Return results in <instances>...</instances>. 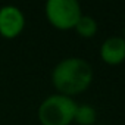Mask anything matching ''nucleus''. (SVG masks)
Listing matches in <instances>:
<instances>
[{
    "instance_id": "obj_9",
    "label": "nucleus",
    "mask_w": 125,
    "mask_h": 125,
    "mask_svg": "<svg viewBox=\"0 0 125 125\" xmlns=\"http://www.w3.org/2000/svg\"><path fill=\"white\" fill-rule=\"evenodd\" d=\"M124 38H125V30H124Z\"/></svg>"
},
{
    "instance_id": "obj_4",
    "label": "nucleus",
    "mask_w": 125,
    "mask_h": 125,
    "mask_svg": "<svg viewBox=\"0 0 125 125\" xmlns=\"http://www.w3.org/2000/svg\"><path fill=\"white\" fill-rule=\"evenodd\" d=\"M25 28V16L22 10L13 5L0 8V35L8 40L16 38Z\"/></svg>"
},
{
    "instance_id": "obj_7",
    "label": "nucleus",
    "mask_w": 125,
    "mask_h": 125,
    "mask_svg": "<svg viewBox=\"0 0 125 125\" xmlns=\"http://www.w3.org/2000/svg\"><path fill=\"white\" fill-rule=\"evenodd\" d=\"M74 30H75V32L80 37H83V38H91V37L96 35V32L99 30V25H97V21L93 16L83 13V16L78 19V22H77V25H75Z\"/></svg>"
},
{
    "instance_id": "obj_5",
    "label": "nucleus",
    "mask_w": 125,
    "mask_h": 125,
    "mask_svg": "<svg viewBox=\"0 0 125 125\" xmlns=\"http://www.w3.org/2000/svg\"><path fill=\"white\" fill-rule=\"evenodd\" d=\"M100 59L106 65L116 66L125 60V38L119 35L107 37L100 46Z\"/></svg>"
},
{
    "instance_id": "obj_3",
    "label": "nucleus",
    "mask_w": 125,
    "mask_h": 125,
    "mask_svg": "<svg viewBox=\"0 0 125 125\" xmlns=\"http://www.w3.org/2000/svg\"><path fill=\"white\" fill-rule=\"evenodd\" d=\"M44 15L53 28L69 31L75 28L83 10L77 0H49L44 6Z\"/></svg>"
},
{
    "instance_id": "obj_8",
    "label": "nucleus",
    "mask_w": 125,
    "mask_h": 125,
    "mask_svg": "<svg viewBox=\"0 0 125 125\" xmlns=\"http://www.w3.org/2000/svg\"><path fill=\"white\" fill-rule=\"evenodd\" d=\"M96 125H106V124H96Z\"/></svg>"
},
{
    "instance_id": "obj_6",
    "label": "nucleus",
    "mask_w": 125,
    "mask_h": 125,
    "mask_svg": "<svg viewBox=\"0 0 125 125\" xmlns=\"http://www.w3.org/2000/svg\"><path fill=\"white\" fill-rule=\"evenodd\" d=\"M96 119H97V112L91 104H88V103L77 104L75 116H74L75 124H78V125H96Z\"/></svg>"
},
{
    "instance_id": "obj_1",
    "label": "nucleus",
    "mask_w": 125,
    "mask_h": 125,
    "mask_svg": "<svg viewBox=\"0 0 125 125\" xmlns=\"http://www.w3.org/2000/svg\"><path fill=\"white\" fill-rule=\"evenodd\" d=\"M94 72L83 57L62 59L52 71V83L57 94L72 97L84 93L93 83Z\"/></svg>"
},
{
    "instance_id": "obj_2",
    "label": "nucleus",
    "mask_w": 125,
    "mask_h": 125,
    "mask_svg": "<svg viewBox=\"0 0 125 125\" xmlns=\"http://www.w3.org/2000/svg\"><path fill=\"white\" fill-rule=\"evenodd\" d=\"M77 102L72 97L52 94L38 106L37 116L41 125H71L74 122Z\"/></svg>"
}]
</instances>
